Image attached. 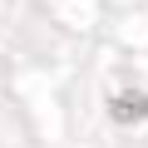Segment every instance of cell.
Segmentation results:
<instances>
[{
    "label": "cell",
    "instance_id": "1",
    "mask_svg": "<svg viewBox=\"0 0 148 148\" xmlns=\"http://www.w3.org/2000/svg\"><path fill=\"white\" fill-rule=\"evenodd\" d=\"M143 114H148V99H143V94H119V99H114V119H119V123H138Z\"/></svg>",
    "mask_w": 148,
    "mask_h": 148
}]
</instances>
